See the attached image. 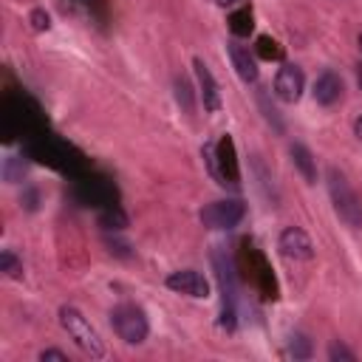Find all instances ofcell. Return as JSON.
<instances>
[{
	"label": "cell",
	"mask_w": 362,
	"mask_h": 362,
	"mask_svg": "<svg viewBox=\"0 0 362 362\" xmlns=\"http://www.w3.org/2000/svg\"><path fill=\"white\" fill-rule=\"evenodd\" d=\"M354 136H356V139L362 141V113H359V116L354 119Z\"/></svg>",
	"instance_id": "cell-19"
},
{
	"label": "cell",
	"mask_w": 362,
	"mask_h": 362,
	"mask_svg": "<svg viewBox=\"0 0 362 362\" xmlns=\"http://www.w3.org/2000/svg\"><path fill=\"white\" fill-rule=\"evenodd\" d=\"M201 156H204V161H206V170H209V175L215 178V184L226 187V178H223V173H221V158H218V147H215L212 141H206V144H204V150H201Z\"/></svg>",
	"instance_id": "cell-12"
},
{
	"label": "cell",
	"mask_w": 362,
	"mask_h": 362,
	"mask_svg": "<svg viewBox=\"0 0 362 362\" xmlns=\"http://www.w3.org/2000/svg\"><path fill=\"white\" fill-rule=\"evenodd\" d=\"M226 54H229L232 68H235V74L240 76V82L255 85V82H257V76H260V68H257V59L252 57V51H249L243 42L229 40V42H226Z\"/></svg>",
	"instance_id": "cell-9"
},
{
	"label": "cell",
	"mask_w": 362,
	"mask_h": 362,
	"mask_svg": "<svg viewBox=\"0 0 362 362\" xmlns=\"http://www.w3.org/2000/svg\"><path fill=\"white\" fill-rule=\"evenodd\" d=\"M28 23H31V31L42 34V31H48V28H51V14H48L45 8H31Z\"/></svg>",
	"instance_id": "cell-14"
},
{
	"label": "cell",
	"mask_w": 362,
	"mask_h": 362,
	"mask_svg": "<svg viewBox=\"0 0 362 362\" xmlns=\"http://www.w3.org/2000/svg\"><path fill=\"white\" fill-rule=\"evenodd\" d=\"M291 354L294 356H308L311 354V342H308V337L305 334H291Z\"/></svg>",
	"instance_id": "cell-15"
},
{
	"label": "cell",
	"mask_w": 362,
	"mask_h": 362,
	"mask_svg": "<svg viewBox=\"0 0 362 362\" xmlns=\"http://www.w3.org/2000/svg\"><path fill=\"white\" fill-rule=\"evenodd\" d=\"M288 153H291L294 167H297V170H300V175L305 178V184H317V158L311 156V150H308L305 144L294 141V144L288 147Z\"/></svg>",
	"instance_id": "cell-11"
},
{
	"label": "cell",
	"mask_w": 362,
	"mask_h": 362,
	"mask_svg": "<svg viewBox=\"0 0 362 362\" xmlns=\"http://www.w3.org/2000/svg\"><path fill=\"white\" fill-rule=\"evenodd\" d=\"M164 286H167L170 291H175V294L192 297V300H206V297L212 294L209 280H206L201 272H195V269H178V272H170L167 280H164Z\"/></svg>",
	"instance_id": "cell-5"
},
{
	"label": "cell",
	"mask_w": 362,
	"mask_h": 362,
	"mask_svg": "<svg viewBox=\"0 0 362 362\" xmlns=\"http://www.w3.org/2000/svg\"><path fill=\"white\" fill-rule=\"evenodd\" d=\"M277 249L288 260H311L314 257V243H311L308 232L300 226H286L277 235Z\"/></svg>",
	"instance_id": "cell-7"
},
{
	"label": "cell",
	"mask_w": 362,
	"mask_h": 362,
	"mask_svg": "<svg viewBox=\"0 0 362 362\" xmlns=\"http://www.w3.org/2000/svg\"><path fill=\"white\" fill-rule=\"evenodd\" d=\"M328 195L334 201V209L337 215L348 223V226H362V204L356 198V192L351 189L348 178L337 170V167H328Z\"/></svg>",
	"instance_id": "cell-3"
},
{
	"label": "cell",
	"mask_w": 362,
	"mask_h": 362,
	"mask_svg": "<svg viewBox=\"0 0 362 362\" xmlns=\"http://www.w3.org/2000/svg\"><path fill=\"white\" fill-rule=\"evenodd\" d=\"M110 328H113V334H116L122 342H127V345H141V342L147 339V334H150L147 314H144L139 305H133V303H119V305H113V311H110Z\"/></svg>",
	"instance_id": "cell-2"
},
{
	"label": "cell",
	"mask_w": 362,
	"mask_h": 362,
	"mask_svg": "<svg viewBox=\"0 0 362 362\" xmlns=\"http://www.w3.org/2000/svg\"><path fill=\"white\" fill-rule=\"evenodd\" d=\"M221 8H232V6H238V3H243V0H215Z\"/></svg>",
	"instance_id": "cell-20"
},
{
	"label": "cell",
	"mask_w": 362,
	"mask_h": 362,
	"mask_svg": "<svg viewBox=\"0 0 362 362\" xmlns=\"http://www.w3.org/2000/svg\"><path fill=\"white\" fill-rule=\"evenodd\" d=\"M0 272L11 280H23V260L11 249H3L0 252Z\"/></svg>",
	"instance_id": "cell-13"
},
{
	"label": "cell",
	"mask_w": 362,
	"mask_h": 362,
	"mask_svg": "<svg viewBox=\"0 0 362 362\" xmlns=\"http://www.w3.org/2000/svg\"><path fill=\"white\" fill-rule=\"evenodd\" d=\"M198 218L206 229H235L246 218V204L240 198H221L206 204Z\"/></svg>",
	"instance_id": "cell-4"
},
{
	"label": "cell",
	"mask_w": 362,
	"mask_h": 362,
	"mask_svg": "<svg viewBox=\"0 0 362 362\" xmlns=\"http://www.w3.org/2000/svg\"><path fill=\"white\" fill-rule=\"evenodd\" d=\"M328 359H348V362H354L356 356H354V351H348L342 342H331V348H328Z\"/></svg>",
	"instance_id": "cell-17"
},
{
	"label": "cell",
	"mask_w": 362,
	"mask_h": 362,
	"mask_svg": "<svg viewBox=\"0 0 362 362\" xmlns=\"http://www.w3.org/2000/svg\"><path fill=\"white\" fill-rule=\"evenodd\" d=\"M303 90H305V74H303V68L286 62L277 71V76H274V96L280 102H286V105H294L303 96Z\"/></svg>",
	"instance_id": "cell-6"
},
{
	"label": "cell",
	"mask_w": 362,
	"mask_h": 362,
	"mask_svg": "<svg viewBox=\"0 0 362 362\" xmlns=\"http://www.w3.org/2000/svg\"><path fill=\"white\" fill-rule=\"evenodd\" d=\"M314 102L317 105H322V107H334L339 99H342V93H345V85H342V76L337 74V71H331V68H325L317 79H314Z\"/></svg>",
	"instance_id": "cell-10"
},
{
	"label": "cell",
	"mask_w": 362,
	"mask_h": 362,
	"mask_svg": "<svg viewBox=\"0 0 362 362\" xmlns=\"http://www.w3.org/2000/svg\"><path fill=\"white\" fill-rule=\"evenodd\" d=\"M192 68H195V79H198V99L204 105L206 113H218L221 110V90H218V82L212 76V71L206 68L204 59H192Z\"/></svg>",
	"instance_id": "cell-8"
},
{
	"label": "cell",
	"mask_w": 362,
	"mask_h": 362,
	"mask_svg": "<svg viewBox=\"0 0 362 362\" xmlns=\"http://www.w3.org/2000/svg\"><path fill=\"white\" fill-rule=\"evenodd\" d=\"M59 325L68 331V337L76 342L79 351H85L90 359H105V342H102L99 331L90 325V320L79 308L62 305L59 308Z\"/></svg>",
	"instance_id": "cell-1"
},
{
	"label": "cell",
	"mask_w": 362,
	"mask_h": 362,
	"mask_svg": "<svg viewBox=\"0 0 362 362\" xmlns=\"http://www.w3.org/2000/svg\"><path fill=\"white\" fill-rule=\"evenodd\" d=\"M356 42H359V51H362V31H359V37H356Z\"/></svg>",
	"instance_id": "cell-21"
},
{
	"label": "cell",
	"mask_w": 362,
	"mask_h": 362,
	"mask_svg": "<svg viewBox=\"0 0 362 362\" xmlns=\"http://www.w3.org/2000/svg\"><path fill=\"white\" fill-rule=\"evenodd\" d=\"M40 359H42V362H51V359H57V362H71L68 354H65V351H57V348H45V351H40Z\"/></svg>",
	"instance_id": "cell-18"
},
{
	"label": "cell",
	"mask_w": 362,
	"mask_h": 362,
	"mask_svg": "<svg viewBox=\"0 0 362 362\" xmlns=\"http://www.w3.org/2000/svg\"><path fill=\"white\" fill-rule=\"evenodd\" d=\"M175 90H178V102H184V110L189 113L192 110V99H189V82L184 76L175 79Z\"/></svg>",
	"instance_id": "cell-16"
}]
</instances>
